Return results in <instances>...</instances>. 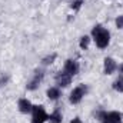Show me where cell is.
<instances>
[{
    "label": "cell",
    "instance_id": "cell-1",
    "mask_svg": "<svg viewBox=\"0 0 123 123\" xmlns=\"http://www.w3.org/2000/svg\"><path fill=\"white\" fill-rule=\"evenodd\" d=\"M92 36L94 39V43L99 49H105L107 47L109 42H110V33L102 26H94L92 30Z\"/></svg>",
    "mask_w": 123,
    "mask_h": 123
},
{
    "label": "cell",
    "instance_id": "cell-2",
    "mask_svg": "<svg viewBox=\"0 0 123 123\" xmlns=\"http://www.w3.org/2000/svg\"><path fill=\"white\" fill-rule=\"evenodd\" d=\"M97 117L102 123H122V113L119 112H99Z\"/></svg>",
    "mask_w": 123,
    "mask_h": 123
},
{
    "label": "cell",
    "instance_id": "cell-3",
    "mask_svg": "<svg viewBox=\"0 0 123 123\" xmlns=\"http://www.w3.org/2000/svg\"><path fill=\"white\" fill-rule=\"evenodd\" d=\"M49 120V115L46 113L43 106H33L31 109V123H44Z\"/></svg>",
    "mask_w": 123,
    "mask_h": 123
},
{
    "label": "cell",
    "instance_id": "cell-4",
    "mask_svg": "<svg viewBox=\"0 0 123 123\" xmlns=\"http://www.w3.org/2000/svg\"><path fill=\"white\" fill-rule=\"evenodd\" d=\"M87 93V87L85 86V85H80V86H77V87H74L72 93H70V103H73V105H77V103H80L82 102V99H83V96Z\"/></svg>",
    "mask_w": 123,
    "mask_h": 123
},
{
    "label": "cell",
    "instance_id": "cell-5",
    "mask_svg": "<svg viewBox=\"0 0 123 123\" xmlns=\"http://www.w3.org/2000/svg\"><path fill=\"white\" fill-rule=\"evenodd\" d=\"M43 77H44V72H43L42 69H37V70L34 72V74H33V79L27 83V90H34V89H37V86L40 85V82L43 80Z\"/></svg>",
    "mask_w": 123,
    "mask_h": 123
},
{
    "label": "cell",
    "instance_id": "cell-6",
    "mask_svg": "<svg viewBox=\"0 0 123 123\" xmlns=\"http://www.w3.org/2000/svg\"><path fill=\"white\" fill-rule=\"evenodd\" d=\"M70 82H72V76H70L69 73H66L64 70H63V72H59V73L56 74V83H57L60 87L69 86Z\"/></svg>",
    "mask_w": 123,
    "mask_h": 123
},
{
    "label": "cell",
    "instance_id": "cell-7",
    "mask_svg": "<svg viewBox=\"0 0 123 123\" xmlns=\"http://www.w3.org/2000/svg\"><path fill=\"white\" fill-rule=\"evenodd\" d=\"M64 72L69 73L70 76H74L79 73V63L76 60H67L64 63Z\"/></svg>",
    "mask_w": 123,
    "mask_h": 123
},
{
    "label": "cell",
    "instance_id": "cell-8",
    "mask_svg": "<svg viewBox=\"0 0 123 123\" xmlns=\"http://www.w3.org/2000/svg\"><path fill=\"white\" fill-rule=\"evenodd\" d=\"M116 69H117V64H116V62L113 60L112 57H106L105 59V67H103V70H105L106 74H112Z\"/></svg>",
    "mask_w": 123,
    "mask_h": 123
},
{
    "label": "cell",
    "instance_id": "cell-9",
    "mask_svg": "<svg viewBox=\"0 0 123 123\" xmlns=\"http://www.w3.org/2000/svg\"><path fill=\"white\" fill-rule=\"evenodd\" d=\"M17 106H19V110L22 113H30L31 109H33V105H31L27 99H20L19 103H17Z\"/></svg>",
    "mask_w": 123,
    "mask_h": 123
},
{
    "label": "cell",
    "instance_id": "cell-10",
    "mask_svg": "<svg viewBox=\"0 0 123 123\" xmlns=\"http://www.w3.org/2000/svg\"><path fill=\"white\" fill-rule=\"evenodd\" d=\"M47 97H49L50 100H57V99L60 97V90H59L57 87H50V89L47 90Z\"/></svg>",
    "mask_w": 123,
    "mask_h": 123
},
{
    "label": "cell",
    "instance_id": "cell-11",
    "mask_svg": "<svg viewBox=\"0 0 123 123\" xmlns=\"http://www.w3.org/2000/svg\"><path fill=\"white\" fill-rule=\"evenodd\" d=\"M49 120H50V123H62V120H63L62 113L59 110H55L52 115H49Z\"/></svg>",
    "mask_w": 123,
    "mask_h": 123
},
{
    "label": "cell",
    "instance_id": "cell-12",
    "mask_svg": "<svg viewBox=\"0 0 123 123\" xmlns=\"http://www.w3.org/2000/svg\"><path fill=\"white\" fill-rule=\"evenodd\" d=\"M113 89L117 90V92H123V76H119L115 83H113Z\"/></svg>",
    "mask_w": 123,
    "mask_h": 123
},
{
    "label": "cell",
    "instance_id": "cell-13",
    "mask_svg": "<svg viewBox=\"0 0 123 123\" xmlns=\"http://www.w3.org/2000/svg\"><path fill=\"white\" fill-rule=\"evenodd\" d=\"M89 43H90V37L89 36H83L82 39H80V43H79V46H80V49H87L89 47Z\"/></svg>",
    "mask_w": 123,
    "mask_h": 123
},
{
    "label": "cell",
    "instance_id": "cell-14",
    "mask_svg": "<svg viewBox=\"0 0 123 123\" xmlns=\"http://www.w3.org/2000/svg\"><path fill=\"white\" fill-rule=\"evenodd\" d=\"M55 59H56V53H53V55H50V56H46V57L42 60V63H43V64H52V63L55 62Z\"/></svg>",
    "mask_w": 123,
    "mask_h": 123
},
{
    "label": "cell",
    "instance_id": "cell-15",
    "mask_svg": "<svg viewBox=\"0 0 123 123\" xmlns=\"http://www.w3.org/2000/svg\"><path fill=\"white\" fill-rule=\"evenodd\" d=\"M9 79H10V77H9V74H3V76H0V89H1L7 82H9Z\"/></svg>",
    "mask_w": 123,
    "mask_h": 123
},
{
    "label": "cell",
    "instance_id": "cell-16",
    "mask_svg": "<svg viewBox=\"0 0 123 123\" xmlns=\"http://www.w3.org/2000/svg\"><path fill=\"white\" fill-rule=\"evenodd\" d=\"M82 3H83V0H76V1H73V4H72V9H74V10H79V9H80V6H82Z\"/></svg>",
    "mask_w": 123,
    "mask_h": 123
},
{
    "label": "cell",
    "instance_id": "cell-17",
    "mask_svg": "<svg viewBox=\"0 0 123 123\" xmlns=\"http://www.w3.org/2000/svg\"><path fill=\"white\" fill-rule=\"evenodd\" d=\"M116 26H117L119 29H123V14L116 19Z\"/></svg>",
    "mask_w": 123,
    "mask_h": 123
},
{
    "label": "cell",
    "instance_id": "cell-18",
    "mask_svg": "<svg viewBox=\"0 0 123 123\" xmlns=\"http://www.w3.org/2000/svg\"><path fill=\"white\" fill-rule=\"evenodd\" d=\"M70 123H82V120L76 117V119H73V120H72V122H70Z\"/></svg>",
    "mask_w": 123,
    "mask_h": 123
},
{
    "label": "cell",
    "instance_id": "cell-19",
    "mask_svg": "<svg viewBox=\"0 0 123 123\" xmlns=\"http://www.w3.org/2000/svg\"><path fill=\"white\" fill-rule=\"evenodd\" d=\"M119 70H120V73H123V63L119 66Z\"/></svg>",
    "mask_w": 123,
    "mask_h": 123
}]
</instances>
